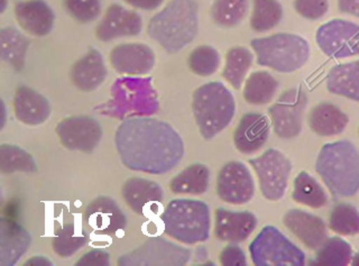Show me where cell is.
<instances>
[{"mask_svg": "<svg viewBox=\"0 0 359 266\" xmlns=\"http://www.w3.org/2000/svg\"><path fill=\"white\" fill-rule=\"evenodd\" d=\"M116 149L129 170L160 175L172 171L184 157L181 135L155 118L123 119L116 131Z\"/></svg>", "mask_w": 359, "mask_h": 266, "instance_id": "6da1fadb", "label": "cell"}, {"mask_svg": "<svg viewBox=\"0 0 359 266\" xmlns=\"http://www.w3.org/2000/svg\"><path fill=\"white\" fill-rule=\"evenodd\" d=\"M196 0H171L151 17L147 34L166 53L175 54L194 42L199 29Z\"/></svg>", "mask_w": 359, "mask_h": 266, "instance_id": "7a4b0ae2", "label": "cell"}, {"mask_svg": "<svg viewBox=\"0 0 359 266\" xmlns=\"http://www.w3.org/2000/svg\"><path fill=\"white\" fill-rule=\"evenodd\" d=\"M316 171L334 200L351 198L359 191V151L349 140L325 144Z\"/></svg>", "mask_w": 359, "mask_h": 266, "instance_id": "3957f363", "label": "cell"}, {"mask_svg": "<svg viewBox=\"0 0 359 266\" xmlns=\"http://www.w3.org/2000/svg\"><path fill=\"white\" fill-rule=\"evenodd\" d=\"M160 109V101L151 78L117 79L111 87V95L106 104L97 108L101 115L116 119L147 117Z\"/></svg>", "mask_w": 359, "mask_h": 266, "instance_id": "277c9868", "label": "cell"}, {"mask_svg": "<svg viewBox=\"0 0 359 266\" xmlns=\"http://www.w3.org/2000/svg\"><path fill=\"white\" fill-rule=\"evenodd\" d=\"M192 112L202 138L211 140L227 128L233 121L235 97L222 82H208L194 91Z\"/></svg>", "mask_w": 359, "mask_h": 266, "instance_id": "5b68a950", "label": "cell"}, {"mask_svg": "<svg viewBox=\"0 0 359 266\" xmlns=\"http://www.w3.org/2000/svg\"><path fill=\"white\" fill-rule=\"evenodd\" d=\"M161 222L164 233L182 244H198L210 236V209L200 200H172L161 215Z\"/></svg>", "mask_w": 359, "mask_h": 266, "instance_id": "8992f818", "label": "cell"}, {"mask_svg": "<svg viewBox=\"0 0 359 266\" xmlns=\"http://www.w3.org/2000/svg\"><path fill=\"white\" fill-rule=\"evenodd\" d=\"M250 46L257 56V65L282 73L300 70L310 58V45L297 34L276 33L252 39Z\"/></svg>", "mask_w": 359, "mask_h": 266, "instance_id": "52a82bcc", "label": "cell"}, {"mask_svg": "<svg viewBox=\"0 0 359 266\" xmlns=\"http://www.w3.org/2000/svg\"><path fill=\"white\" fill-rule=\"evenodd\" d=\"M256 266H303L306 254L274 226H266L250 245Z\"/></svg>", "mask_w": 359, "mask_h": 266, "instance_id": "ba28073f", "label": "cell"}, {"mask_svg": "<svg viewBox=\"0 0 359 266\" xmlns=\"http://www.w3.org/2000/svg\"><path fill=\"white\" fill-rule=\"evenodd\" d=\"M257 175L259 189L265 199L280 201L289 185L292 163L278 149H269L263 154L248 161Z\"/></svg>", "mask_w": 359, "mask_h": 266, "instance_id": "9c48e42d", "label": "cell"}, {"mask_svg": "<svg viewBox=\"0 0 359 266\" xmlns=\"http://www.w3.org/2000/svg\"><path fill=\"white\" fill-rule=\"evenodd\" d=\"M306 106L308 95L302 88H289L280 93L278 100L269 108L275 135L284 140L299 136L302 132Z\"/></svg>", "mask_w": 359, "mask_h": 266, "instance_id": "30bf717a", "label": "cell"}, {"mask_svg": "<svg viewBox=\"0 0 359 266\" xmlns=\"http://www.w3.org/2000/svg\"><path fill=\"white\" fill-rule=\"evenodd\" d=\"M191 251L162 237H151L132 252L118 258L119 266H183L190 262Z\"/></svg>", "mask_w": 359, "mask_h": 266, "instance_id": "8fae6325", "label": "cell"}, {"mask_svg": "<svg viewBox=\"0 0 359 266\" xmlns=\"http://www.w3.org/2000/svg\"><path fill=\"white\" fill-rule=\"evenodd\" d=\"M316 42L325 55L334 59L359 55V24L340 18L329 20L318 28Z\"/></svg>", "mask_w": 359, "mask_h": 266, "instance_id": "7c38bea8", "label": "cell"}, {"mask_svg": "<svg viewBox=\"0 0 359 266\" xmlns=\"http://www.w3.org/2000/svg\"><path fill=\"white\" fill-rule=\"evenodd\" d=\"M217 194L229 205H245L254 198L255 182L252 173L239 161L224 164L217 178Z\"/></svg>", "mask_w": 359, "mask_h": 266, "instance_id": "4fadbf2b", "label": "cell"}, {"mask_svg": "<svg viewBox=\"0 0 359 266\" xmlns=\"http://www.w3.org/2000/svg\"><path fill=\"white\" fill-rule=\"evenodd\" d=\"M56 135L62 145L70 151L91 153L102 138L98 121L90 116H72L56 125Z\"/></svg>", "mask_w": 359, "mask_h": 266, "instance_id": "5bb4252c", "label": "cell"}, {"mask_svg": "<svg viewBox=\"0 0 359 266\" xmlns=\"http://www.w3.org/2000/svg\"><path fill=\"white\" fill-rule=\"evenodd\" d=\"M84 224L91 233L99 236H111L127 227V216L115 200L99 196L90 202L83 215Z\"/></svg>", "mask_w": 359, "mask_h": 266, "instance_id": "9a60e30c", "label": "cell"}, {"mask_svg": "<svg viewBox=\"0 0 359 266\" xmlns=\"http://www.w3.org/2000/svg\"><path fill=\"white\" fill-rule=\"evenodd\" d=\"M109 62L119 74L144 76L156 65L154 51L143 43H123L110 51Z\"/></svg>", "mask_w": 359, "mask_h": 266, "instance_id": "2e32d148", "label": "cell"}, {"mask_svg": "<svg viewBox=\"0 0 359 266\" xmlns=\"http://www.w3.org/2000/svg\"><path fill=\"white\" fill-rule=\"evenodd\" d=\"M121 196L133 213L151 216L160 211L164 191L160 185L144 178H129L121 188Z\"/></svg>", "mask_w": 359, "mask_h": 266, "instance_id": "e0dca14e", "label": "cell"}, {"mask_svg": "<svg viewBox=\"0 0 359 266\" xmlns=\"http://www.w3.org/2000/svg\"><path fill=\"white\" fill-rule=\"evenodd\" d=\"M143 20L136 11H128L119 4H111L95 27V36L101 42H111L125 36H137Z\"/></svg>", "mask_w": 359, "mask_h": 266, "instance_id": "ac0fdd59", "label": "cell"}, {"mask_svg": "<svg viewBox=\"0 0 359 266\" xmlns=\"http://www.w3.org/2000/svg\"><path fill=\"white\" fill-rule=\"evenodd\" d=\"M14 14L17 24L32 36H46L55 22L53 9L44 0H18L15 3Z\"/></svg>", "mask_w": 359, "mask_h": 266, "instance_id": "d6986e66", "label": "cell"}, {"mask_svg": "<svg viewBox=\"0 0 359 266\" xmlns=\"http://www.w3.org/2000/svg\"><path fill=\"white\" fill-rule=\"evenodd\" d=\"M257 226V218L250 211H233L217 208L215 235L219 241L239 244L246 241Z\"/></svg>", "mask_w": 359, "mask_h": 266, "instance_id": "ffe728a7", "label": "cell"}, {"mask_svg": "<svg viewBox=\"0 0 359 266\" xmlns=\"http://www.w3.org/2000/svg\"><path fill=\"white\" fill-rule=\"evenodd\" d=\"M271 121L266 116L248 112L241 118L233 132V144L243 154H252L259 151L269 138Z\"/></svg>", "mask_w": 359, "mask_h": 266, "instance_id": "44dd1931", "label": "cell"}, {"mask_svg": "<svg viewBox=\"0 0 359 266\" xmlns=\"http://www.w3.org/2000/svg\"><path fill=\"white\" fill-rule=\"evenodd\" d=\"M107 76L104 56L93 46L74 62L70 71L71 81L83 93H93L98 89L106 81Z\"/></svg>", "mask_w": 359, "mask_h": 266, "instance_id": "7402d4cb", "label": "cell"}, {"mask_svg": "<svg viewBox=\"0 0 359 266\" xmlns=\"http://www.w3.org/2000/svg\"><path fill=\"white\" fill-rule=\"evenodd\" d=\"M283 222L286 228L309 250H317L327 239L325 222L312 213L300 209H290L283 217Z\"/></svg>", "mask_w": 359, "mask_h": 266, "instance_id": "603a6c76", "label": "cell"}, {"mask_svg": "<svg viewBox=\"0 0 359 266\" xmlns=\"http://www.w3.org/2000/svg\"><path fill=\"white\" fill-rule=\"evenodd\" d=\"M15 116L28 126L42 125L50 116V105L45 95L27 86H20L13 99Z\"/></svg>", "mask_w": 359, "mask_h": 266, "instance_id": "cb8c5ba5", "label": "cell"}, {"mask_svg": "<svg viewBox=\"0 0 359 266\" xmlns=\"http://www.w3.org/2000/svg\"><path fill=\"white\" fill-rule=\"evenodd\" d=\"M31 244V235L17 222L3 218L0 222V265H15Z\"/></svg>", "mask_w": 359, "mask_h": 266, "instance_id": "d4e9b609", "label": "cell"}, {"mask_svg": "<svg viewBox=\"0 0 359 266\" xmlns=\"http://www.w3.org/2000/svg\"><path fill=\"white\" fill-rule=\"evenodd\" d=\"M348 123L349 117L347 114L342 112L339 107L327 101L316 105L309 112V127L314 134L319 135L321 138L341 134Z\"/></svg>", "mask_w": 359, "mask_h": 266, "instance_id": "484cf974", "label": "cell"}, {"mask_svg": "<svg viewBox=\"0 0 359 266\" xmlns=\"http://www.w3.org/2000/svg\"><path fill=\"white\" fill-rule=\"evenodd\" d=\"M327 90L359 102V60L331 67L327 76Z\"/></svg>", "mask_w": 359, "mask_h": 266, "instance_id": "4316f807", "label": "cell"}, {"mask_svg": "<svg viewBox=\"0 0 359 266\" xmlns=\"http://www.w3.org/2000/svg\"><path fill=\"white\" fill-rule=\"evenodd\" d=\"M31 41L14 26H7L0 31V55L7 65L20 72L25 67L26 55Z\"/></svg>", "mask_w": 359, "mask_h": 266, "instance_id": "83f0119b", "label": "cell"}, {"mask_svg": "<svg viewBox=\"0 0 359 266\" xmlns=\"http://www.w3.org/2000/svg\"><path fill=\"white\" fill-rule=\"evenodd\" d=\"M210 183V171L202 163H194L177 174L170 182L174 194L200 196L207 192Z\"/></svg>", "mask_w": 359, "mask_h": 266, "instance_id": "f1b7e54d", "label": "cell"}, {"mask_svg": "<svg viewBox=\"0 0 359 266\" xmlns=\"http://www.w3.org/2000/svg\"><path fill=\"white\" fill-rule=\"evenodd\" d=\"M278 89V82L266 71H255L245 81L244 95L247 104L263 106L274 98Z\"/></svg>", "mask_w": 359, "mask_h": 266, "instance_id": "f546056e", "label": "cell"}, {"mask_svg": "<svg viewBox=\"0 0 359 266\" xmlns=\"http://www.w3.org/2000/svg\"><path fill=\"white\" fill-rule=\"evenodd\" d=\"M254 55L244 46H233L226 53L222 78L233 88L239 90L245 82L247 73L252 67Z\"/></svg>", "mask_w": 359, "mask_h": 266, "instance_id": "4dcf8cb0", "label": "cell"}, {"mask_svg": "<svg viewBox=\"0 0 359 266\" xmlns=\"http://www.w3.org/2000/svg\"><path fill=\"white\" fill-rule=\"evenodd\" d=\"M292 199L300 205L318 209L327 205L328 196L325 194V189L311 174L301 171L295 177L293 183Z\"/></svg>", "mask_w": 359, "mask_h": 266, "instance_id": "1f68e13d", "label": "cell"}, {"mask_svg": "<svg viewBox=\"0 0 359 266\" xmlns=\"http://www.w3.org/2000/svg\"><path fill=\"white\" fill-rule=\"evenodd\" d=\"M250 9V0H213L211 20L222 28H233L241 25Z\"/></svg>", "mask_w": 359, "mask_h": 266, "instance_id": "d6a6232c", "label": "cell"}, {"mask_svg": "<svg viewBox=\"0 0 359 266\" xmlns=\"http://www.w3.org/2000/svg\"><path fill=\"white\" fill-rule=\"evenodd\" d=\"M353 248L351 244L340 237L325 239L317 248L312 265L346 266L351 264Z\"/></svg>", "mask_w": 359, "mask_h": 266, "instance_id": "836d02e7", "label": "cell"}, {"mask_svg": "<svg viewBox=\"0 0 359 266\" xmlns=\"http://www.w3.org/2000/svg\"><path fill=\"white\" fill-rule=\"evenodd\" d=\"M89 241V235L83 228L76 225H62L54 234L52 247L60 258H70Z\"/></svg>", "mask_w": 359, "mask_h": 266, "instance_id": "e575fe53", "label": "cell"}, {"mask_svg": "<svg viewBox=\"0 0 359 266\" xmlns=\"http://www.w3.org/2000/svg\"><path fill=\"white\" fill-rule=\"evenodd\" d=\"M283 18V7L278 0H252L250 28L255 33L271 31Z\"/></svg>", "mask_w": 359, "mask_h": 266, "instance_id": "d590c367", "label": "cell"}, {"mask_svg": "<svg viewBox=\"0 0 359 266\" xmlns=\"http://www.w3.org/2000/svg\"><path fill=\"white\" fill-rule=\"evenodd\" d=\"M0 171L4 174L35 173L37 166L28 152L13 144H3L0 146Z\"/></svg>", "mask_w": 359, "mask_h": 266, "instance_id": "8d00e7d4", "label": "cell"}, {"mask_svg": "<svg viewBox=\"0 0 359 266\" xmlns=\"http://www.w3.org/2000/svg\"><path fill=\"white\" fill-rule=\"evenodd\" d=\"M329 228L338 235H358V209L346 202L337 204L329 213Z\"/></svg>", "mask_w": 359, "mask_h": 266, "instance_id": "74e56055", "label": "cell"}, {"mask_svg": "<svg viewBox=\"0 0 359 266\" xmlns=\"http://www.w3.org/2000/svg\"><path fill=\"white\" fill-rule=\"evenodd\" d=\"M188 65L191 72L196 76H212L220 65V54L211 45H200L189 55Z\"/></svg>", "mask_w": 359, "mask_h": 266, "instance_id": "f35d334b", "label": "cell"}, {"mask_svg": "<svg viewBox=\"0 0 359 266\" xmlns=\"http://www.w3.org/2000/svg\"><path fill=\"white\" fill-rule=\"evenodd\" d=\"M62 6L80 24H89L101 14V0H62Z\"/></svg>", "mask_w": 359, "mask_h": 266, "instance_id": "ab89813d", "label": "cell"}, {"mask_svg": "<svg viewBox=\"0 0 359 266\" xmlns=\"http://www.w3.org/2000/svg\"><path fill=\"white\" fill-rule=\"evenodd\" d=\"M328 0H295L294 9L297 14L309 20L323 18L328 11Z\"/></svg>", "mask_w": 359, "mask_h": 266, "instance_id": "60d3db41", "label": "cell"}, {"mask_svg": "<svg viewBox=\"0 0 359 266\" xmlns=\"http://www.w3.org/2000/svg\"><path fill=\"white\" fill-rule=\"evenodd\" d=\"M219 262L224 266H246V255L238 245L230 243L222 248Z\"/></svg>", "mask_w": 359, "mask_h": 266, "instance_id": "b9f144b4", "label": "cell"}, {"mask_svg": "<svg viewBox=\"0 0 359 266\" xmlns=\"http://www.w3.org/2000/svg\"><path fill=\"white\" fill-rule=\"evenodd\" d=\"M110 264L109 253L106 251L91 250L86 253L82 258L76 262V266H107Z\"/></svg>", "mask_w": 359, "mask_h": 266, "instance_id": "7bdbcfd3", "label": "cell"}, {"mask_svg": "<svg viewBox=\"0 0 359 266\" xmlns=\"http://www.w3.org/2000/svg\"><path fill=\"white\" fill-rule=\"evenodd\" d=\"M123 1L134 8L151 11L158 8L164 0H123Z\"/></svg>", "mask_w": 359, "mask_h": 266, "instance_id": "ee69618b", "label": "cell"}, {"mask_svg": "<svg viewBox=\"0 0 359 266\" xmlns=\"http://www.w3.org/2000/svg\"><path fill=\"white\" fill-rule=\"evenodd\" d=\"M338 9L342 14L351 15L359 20V0H338Z\"/></svg>", "mask_w": 359, "mask_h": 266, "instance_id": "f6af8a7d", "label": "cell"}, {"mask_svg": "<svg viewBox=\"0 0 359 266\" xmlns=\"http://www.w3.org/2000/svg\"><path fill=\"white\" fill-rule=\"evenodd\" d=\"M24 265H52V263L48 258H43V256H36V258H29Z\"/></svg>", "mask_w": 359, "mask_h": 266, "instance_id": "bcb514c9", "label": "cell"}, {"mask_svg": "<svg viewBox=\"0 0 359 266\" xmlns=\"http://www.w3.org/2000/svg\"><path fill=\"white\" fill-rule=\"evenodd\" d=\"M351 264L353 266H359V252H357L356 254L353 256Z\"/></svg>", "mask_w": 359, "mask_h": 266, "instance_id": "7dc6e473", "label": "cell"}, {"mask_svg": "<svg viewBox=\"0 0 359 266\" xmlns=\"http://www.w3.org/2000/svg\"><path fill=\"white\" fill-rule=\"evenodd\" d=\"M6 7H7V0H1V13L5 11Z\"/></svg>", "mask_w": 359, "mask_h": 266, "instance_id": "c3c4849f", "label": "cell"}, {"mask_svg": "<svg viewBox=\"0 0 359 266\" xmlns=\"http://www.w3.org/2000/svg\"><path fill=\"white\" fill-rule=\"evenodd\" d=\"M358 135H359V127H358Z\"/></svg>", "mask_w": 359, "mask_h": 266, "instance_id": "681fc988", "label": "cell"}]
</instances>
